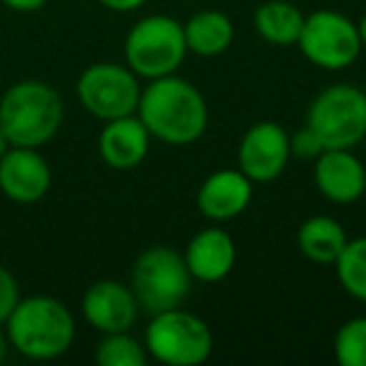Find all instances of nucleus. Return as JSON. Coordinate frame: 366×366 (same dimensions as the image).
<instances>
[{
    "label": "nucleus",
    "mask_w": 366,
    "mask_h": 366,
    "mask_svg": "<svg viewBox=\"0 0 366 366\" xmlns=\"http://www.w3.org/2000/svg\"><path fill=\"white\" fill-rule=\"evenodd\" d=\"M136 116L148 128L151 138L168 146H191L206 133L209 103L194 83L171 73L148 81L138 98Z\"/></svg>",
    "instance_id": "f257e3e1"
},
{
    "label": "nucleus",
    "mask_w": 366,
    "mask_h": 366,
    "mask_svg": "<svg viewBox=\"0 0 366 366\" xmlns=\"http://www.w3.org/2000/svg\"><path fill=\"white\" fill-rule=\"evenodd\" d=\"M11 346L26 359L51 361L63 356L76 341V319L61 299L28 296L21 299L6 321Z\"/></svg>",
    "instance_id": "f03ea898"
},
{
    "label": "nucleus",
    "mask_w": 366,
    "mask_h": 366,
    "mask_svg": "<svg viewBox=\"0 0 366 366\" xmlns=\"http://www.w3.org/2000/svg\"><path fill=\"white\" fill-rule=\"evenodd\" d=\"M63 98L46 81H18L0 98V128L11 146L41 148L63 126Z\"/></svg>",
    "instance_id": "7ed1b4c3"
},
{
    "label": "nucleus",
    "mask_w": 366,
    "mask_h": 366,
    "mask_svg": "<svg viewBox=\"0 0 366 366\" xmlns=\"http://www.w3.org/2000/svg\"><path fill=\"white\" fill-rule=\"evenodd\" d=\"M148 356L166 366H199L214 354V331L199 314L166 309L151 314L143 334Z\"/></svg>",
    "instance_id": "20e7f679"
},
{
    "label": "nucleus",
    "mask_w": 366,
    "mask_h": 366,
    "mask_svg": "<svg viewBox=\"0 0 366 366\" xmlns=\"http://www.w3.org/2000/svg\"><path fill=\"white\" fill-rule=\"evenodd\" d=\"M123 53H126V66L138 78L153 81V78L178 73L189 56L183 23L171 16L141 18L128 31Z\"/></svg>",
    "instance_id": "39448f33"
},
{
    "label": "nucleus",
    "mask_w": 366,
    "mask_h": 366,
    "mask_svg": "<svg viewBox=\"0 0 366 366\" xmlns=\"http://www.w3.org/2000/svg\"><path fill=\"white\" fill-rule=\"evenodd\" d=\"M191 284L194 276L189 274L183 254L171 246H151L133 264L131 291L141 311L148 316L181 306L189 296Z\"/></svg>",
    "instance_id": "423d86ee"
},
{
    "label": "nucleus",
    "mask_w": 366,
    "mask_h": 366,
    "mask_svg": "<svg viewBox=\"0 0 366 366\" xmlns=\"http://www.w3.org/2000/svg\"><path fill=\"white\" fill-rule=\"evenodd\" d=\"M326 148H356L366 138V91L349 83H334L311 101L306 111Z\"/></svg>",
    "instance_id": "0eeeda50"
},
{
    "label": "nucleus",
    "mask_w": 366,
    "mask_h": 366,
    "mask_svg": "<svg viewBox=\"0 0 366 366\" xmlns=\"http://www.w3.org/2000/svg\"><path fill=\"white\" fill-rule=\"evenodd\" d=\"M296 48L321 71H344L361 56L356 23L339 11H314L304 18Z\"/></svg>",
    "instance_id": "6e6552de"
},
{
    "label": "nucleus",
    "mask_w": 366,
    "mask_h": 366,
    "mask_svg": "<svg viewBox=\"0 0 366 366\" xmlns=\"http://www.w3.org/2000/svg\"><path fill=\"white\" fill-rule=\"evenodd\" d=\"M141 91L143 88L136 73L128 66L111 61L88 66L76 83V96L81 106L103 123L136 113Z\"/></svg>",
    "instance_id": "1a4fd4ad"
},
{
    "label": "nucleus",
    "mask_w": 366,
    "mask_h": 366,
    "mask_svg": "<svg viewBox=\"0 0 366 366\" xmlns=\"http://www.w3.org/2000/svg\"><path fill=\"white\" fill-rule=\"evenodd\" d=\"M291 158L289 131L276 121H259L241 136L236 161L254 183H269L286 171Z\"/></svg>",
    "instance_id": "9d476101"
},
{
    "label": "nucleus",
    "mask_w": 366,
    "mask_h": 366,
    "mask_svg": "<svg viewBox=\"0 0 366 366\" xmlns=\"http://www.w3.org/2000/svg\"><path fill=\"white\" fill-rule=\"evenodd\" d=\"M81 311L88 326H93L101 334H116V331H131L141 314V306L131 286L116 279H101L86 289Z\"/></svg>",
    "instance_id": "9b49d317"
},
{
    "label": "nucleus",
    "mask_w": 366,
    "mask_h": 366,
    "mask_svg": "<svg viewBox=\"0 0 366 366\" xmlns=\"http://www.w3.org/2000/svg\"><path fill=\"white\" fill-rule=\"evenodd\" d=\"M53 173L38 148L11 146L0 158V191L16 204H38L51 191Z\"/></svg>",
    "instance_id": "f8f14e48"
},
{
    "label": "nucleus",
    "mask_w": 366,
    "mask_h": 366,
    "mask_svg": "<svg viewBox=\"0 0 366 366\" xmlns=\"http://www.w3.org/2000/svg\"><path fill=\"white\" fill-rule=\"evenodd\" d=\"M314 183L331 204H354L366 191V168L354 148H326L314 161Z\"/></svg>",
    "instance_id": "ddd939ff"
},
{
    "label": "nucleus",
    "mask_w": 366,
    "mask_h": 366,
    "mask_svg": "<svg viewBox=\"0 0 366 366\" xmlns=\"http://www.w3.org/2000/svg\"><path fill=\"white\" fill-rule=\"evenodd\" d=\"M254 199V181L241 168L214 171L196 194V206L201 216L214 224H224L241 216Z\"/></svg>",
    "instance_id": "4468645a"
},
{
    "label": "nucleus",
    "mask_w": 366,
    "mask_h": 366,
    "mask_svg": "<svg viewBox=\"0 0 366 366\" xmlns=\"http://www.w3.org/2000/svg\"><path fill=\"white\" fill-rule=\"evenodd\" d=\"M148 148H151V133L136 113L106 121L98 133V156L113 171L138 168L146 161Z\"/></svg>",
    "instance_id": "2eb2a0df"
},
{
    "label": "nucleus",
    "mask_w": 366,
    "mask_h": 366,
    "mask_svg": "<svg viewBox=\"0 0 366 366\" xmlns=\"http://www.w3.org/2000/svg\"><path fill=\"white\" fill-rule=\"evenodd\" d=\"M183 261L189 266L194 281L219 284L236 266V241L221 226H206L183 251Z\"/></svg>",
    "instance_id": "dca6fc26"
},
{
    "label": "nucleus",
    "mask_w": 366,
    "mask_h": 366,
    "mask_svg": "<svg viewBox=\"0 0 366 366\" xmlns=\"http://www.w3.org/2000/svg\"><path fill=\"white\" fill-rule=\"evenodd\" d=\"M189 53L201 58H216L234 46L236 26L221 11H199L183 23Z\"/></svg>",
    "instance_id": "f3484780"
},
{
    "label": "nucleus",
    "mask_w": 366,
    "mask_h": 366,
    "mask_svg": "<svg viewBox=\"0 0 366 366\" xmlns=\"http://www.w3.org/2000/svg\"><path fill=\"white\" fill-rule=\"evenodd\" d=\"M346 241H349V236H346L344 226L331 216L321 214L301 221L299 231H296V246L304 254V259L319 266H334V261L344 251Z\"/></svg>",
    "instance_id": "a211bd4d"
},
{
    "label": "nucleus",
    "mask_w": 366,
    "mask_h": 366,
    "mask_svg": "<svg viewBox=\"0 0 366 366\" xmlns=\"http://www.w3.org/2000/svg\"><path fill=\"white\" fill-rule=\"evenodd\" d=\"M304 18L306 16L299 11V6H294L289 0H266V3H261L256 8L254 26L256 33L269 46L284 48V46H296L301 26H304Z\"/></svg>",
    "instance_id": "6ab92c4d"
},
{
    "label": "nucleus",
    "mask_w": 366,
    "mask_h": 366,
    "mask_svg": "<svg viewBox=\"0 0 366 366\" xmlns=\"http://www.w3.org/2000/svg\"><path fill=\"white\" fill-rule=\"evenodd\" d=\"M336 279L351 299L366 304V236L349 239L334 261Z\"/></svg>",
    "instance_id": "aec40b11"
},
{
    "label": "nucleus",
    "mask_w": 366,
    "mask_h": 366,
    "mask_svg": "<svg viewBox=\"0 0 366 366\" xmlns=\"http://www.w3.org/2000/svg\"><path fill=\"white\" fill-rule=\"evenodd\" d=\"M96 361L101 366H143L148 361V351L143 341L131 336L128 331L103 334L96 346Z\"/></svg>",
    "instance_id": "412c9836"
},
{
    "label": "nucleus",
    "mask_w": 366,
    "mask_h": 366,
    "mask_svg": "<svg viewBox=\"0 0 366 366\" xmlns=\"http://www.w3.org/2000/svg\"><path fill=\"white\" fill-rule=\"evenodd\" d=\"M334 356L341 366H366V316H354L339 326Z\"/></svg>",
    "instance_id": "4be33fe9"
},
{
    "label": "nucleus",
    "mask_w": 366,
    "mask_h": 366,
    "mask_svg": "<svg viewBox=\"0 0 366 366\" xmlns=\"http://www.w3.org/2000/svg\"><path fill=\"white\" fill-rule=\"evenodd\" d=\"M289 146H291V156L304 158V161H316L326 151L324 141H321L319 133L311 126L299 128L294 136H289Z\"/></svg>",
    "instance_id": "5701e85b"
},
{
    "label": "nucleus",
    "mask_w": 366,
    "mask_h": 366,
    "mask_svg": "<svg viewBox=\"0 0 366 366\" xmlns=\"http://www.w3.org/2000/svg\"><path fill=\"white\" fill-rule=\"evenodd\" d=\"M21 301V286H18V279L0 264V326L6 324L8 316L13 314V309Z\"/></svg>",
    "instance_id": "b1692460"
},
{
    "label": "nucleus",
    "mask_w": 366,
    "mask_h": 366,
    "mask_svg": "<svg viewBox=\"0 0 366 366\" xmlns=\"http://www.w3.org/2000/svg\"><path fill=\"white\" fill-rule=\"evenodd\" d=\"M106 11L113 13H133L138 11L141 6H146V0H98Z\"/></svg>",
    "instance_id": "393cba45"
},
{
    "label": "nucleus",
    "mask_w": 366,
    "mask_h": 366,
    "mask_svg": "<svg viewBox=\"0 0 366 366\" xmlns=\"http://www.w3.org/2000/svg\"><path fill=\"white\" fill-rule=\"evenodd\" d=\"M0 3L16 13H36L46 6L48 0H0Z\"/></svg>",
    "instance_id": "a878e982"
},
{
    "label": "nucleus",
    "mask_w": 366,
    "mask_h": 366,
    "mask_svg": "<svg viewBox=\"0 0 366 366\" xmlns=\"http://www.w3.org/2000/svg\"><path fill=\"white\" fill-rule=\"evenodd\" d=\"M8 349H11V341H8L6 329H0V364H3V361H6Z\"/></svg>",
    "instance_id": "bb28decb"
},
{
    "label": "nucleus",
    "mask_w": 366,
    "mask_h": 366,
    "mask_svg": "<svg viewBox=\"0 0 366 366\" xmlns=\"http://www.w3.org/2000/svg\"><path fill=\"white\" fill-rule=\"evenodd\" d=\"M356 31H359V41H361V48H366V16L356 23Z\"/></svg>",
    "instance_id": "cd10ccee"
},
{
    "label": "nucleus",
    "mask_w": 366,
    "mask_h": 366,
    "mask_svg": "<svg viewBox=\"0 0 366 366\" xmlns=\"http://www.w3.org/2000/svg\"><path fill=\"white\" fill-rule=\"evenodd\" d=\"M8 148H11V141L6 138V133H3V128H0V158L6 156L8 153Z\"/></svg>",
    "instance_id": "c85d7f7f"
}]
</instances>
